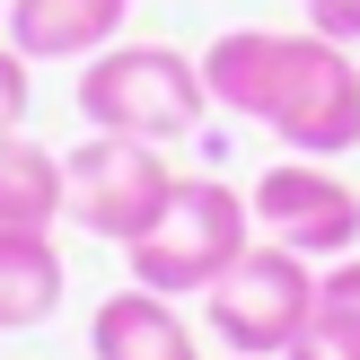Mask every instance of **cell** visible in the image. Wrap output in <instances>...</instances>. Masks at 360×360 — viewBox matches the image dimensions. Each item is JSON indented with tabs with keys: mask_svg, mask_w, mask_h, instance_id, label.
<instances>
[{
	"mask_svg": "<svg viewBox=\"0 0 360 360\" xmlns=\"http://www.w3.org/2000/svg\"><path fill=\"white\" fill-rule=\"evenodd\" d=\"M308 316H316V264L273 238H255L202 290V326L220 334V352H246V360H281Z\"/></svg>",
	"mask_w": 360,
	"mask_h": 360,
	"instance_id": "obj_4",
	"label": "cell"
},
{
	"mask_svg": "<svg viewBox=\"0 0 360 360\" xmlns=\"http://www.w3.org/2000/svg\"><path fill=\"white\" fill-rule=\"evenodd\" d=\"M88 352H97V360H202L185 308L158 299V290H141V281H123L115 299H97V316H88Z\"/></svg>",
	"mask_w": 360,
	"mask_h": 360,
	"instance_id": "obj_8",
	"label": "cell"
},
{
	"mask_svg": "<svg viewBox=\"0 0 360 360\" xmlns=\"http://www.w3.org/2000/svg\"><path fill=\"white\" fill-rule=\"evenodd\" d=\"M202 79L220 115L273 132L290 158L360 150V62L316 27H229L202 44Z\"/></svg>",
	"mask_w": 360,
	"mask_h": 360,
	"instance_id": "obj_1",
	"label": "cell"
},
{
	"mask_svg": "<svg viewBox=\"0 0 360 360\" xmlns=\"http://www.w3.org/2000/svg\"><path fill=\"white\" fill-rule=\"evenodd\" d=\"M0 9H9V0H0Z\"/></svg>",
	"mask_w": 360,
	"mask_h": 360,
	"instance_id": "obj_15",
	"label": "cell"
},
{
	"mask_svg": "<svg viewBox=\"0 0 360 360\" xmlns=\"http://www.w3.org/2000/svg\"><path fill=\"white\" fill-rule=\"evenodd\" d=\"M229 360H246V352H229Z\"/></svg>",
	"mask_w": 360,
	"mask_h": 360,
	"instance_id": "obj_14",
	"label": "cell"
},
{
	"mask_svg": "<svg viewBox=\"0 0 360 360\" xmlns=\"http://www.w3.org/2000/svg\"><path fill=\"white\" fill-rule=\"evenodd\" d=\"M70 211V176H62V150L9 132L0 141V229H53Z\"/></svg>",
	"mask_w": 360,
	"mask_h": 360,
	"instance_id": "obj_10",
	"label": "cell"
},
{
	"mask_svg": "<svg viewBox=\"0 0 360 360\" xmlns=\"http://www.w3.org/2000/svg\"><path fill=\"white\" fill-rule=\"evenodd\" d=\"M308 27L334 44H360V0H308Z\"/></svg>",
	"mask_w": 360,
	"mask_h": 360,
	"instance_id": "obj_13",
	"label": "cell"
},
{
	"mask_svg": "<svg viewBox=\"0 0 360 360\" xmlns=\"http://www.w3.org/2000/svg\"><path fill=\"white\" fill-rule=\"evenodd\" d=\"M246 220H255V202H246L229 176H185L176 202L158 211V229L141 246H123V264H132V281L158 290V299H202L211 281L255 246Z\"/></svg>",
	"mask_w": 360,
	"mask_h": 360,
	"instance_id": "obj_3",
	"label": "cell"
},
{
	"mask_svg": "<svg viewBox=\"0 0 360 360\" xmlns=\"http://www.w3.org/2000/svg\"><path fill=\"white\" fill-rule=\"evenodd\" d=\"M123 18H132V0H9L0 27L27 62H88L123 35Z\"/></svg>",
	"mask_w": 360,
	"mask_h": 360,
	"instance_id": "obj_7",
	"label": "cell"
},
{
	"mask_svg": "<svg viewBox=\"0 0 360 360\" xmlns=\"http://www.w3.org/2000/svg\"><path fill=\"white\" fill-rule=\"evenodd\" d=\"M70 273H62V246L53 229H0V334H27L62 308Z\"/></svg>",
	"mask_w": 360,
	"mask_h": 360,
	"instance_id": "obj_9",
	"label": "cell"
},
{
	"mask_svg": "<svg viewBox=\"0 0 360 360\" xmlns=\"http://www.w3.org/2000/svg\"><path fill=\"white\" fill-rule=\"evenodd\" d=\"M246 202H255V229H264V238L290 246V255H308V264L360 255V185L334 176L326 158H273Z\"/></svg>",
	"mask_w": 360,
	"mask_h": 360,
	"instance_id": "obj_6",
	"label": "cell"
},
{
	"mask_svg": "<svg viewBox=\"0 0 360 360\" xmlns=\"http://www.w3.org/2000/svg\"><path fill=\"white\" fill-rule=\"evenodd\" d=\"M62 176H70L62 220H79L105 246H141L158 229V211L176 202V185H185L158 158V141H123V132H88L79 150H62Z\"/></svg>",
	"mask_w": 360,
	"mask_h": 360,
	"instance_id": "obj_5",
	"label": "cell"
},
{
	"mask_svg": "<svg viewBox=\"0 0 360 360\" xmlns=\"http://www.w3.org/2000/svg\"><path fill=\"white\" fill-rule=\"evenodd\" d=\"M79 123L88 132H123V141H185L193 123L211 115V79H202V53H176V44H105L79 62Z\"/></svg>",
	"mask_w": 360,
	"mask_h": 360,
	"instance_id": "obj_2",
	"label": "cell"
},
{
	"mask_svg": "<svg viewBox=\"0 0 360 360\" xmlns=\"http://www.w3.org/2000/svg\"><path fill=\"white\" fill-rule=\"evenodd\" d=\"M281 360H360V255L316 264V316Z\"/></svg>",
	"mask_w": 360,
	"mask_h": 360,
	"instance_id": "obj_11",
	"label": "cell"
},
{
	"mask_svg": "<svg viewBox=\"0 0 360 360\" xmlns=\"http://www.w3.org/2000/svg\"><path fill=\"white\" fill-rule=\"evenodd\" d=\"M27 70H35L27 53H18V44H0V141L27 123V97H35V88H27Z\"/></svg>",
	"mask_w": 360,
	"mask_h": 360,
	"instance_id": "obj_12",
	"label": "cell"
}]
</instances>
